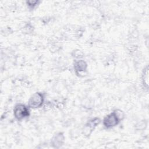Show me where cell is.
<instances>
[{
    "instance_id": "6da1fadb",
    "label": "cell",
    "mask_w": 149,
    "mask_h": 149,
    "mask_svg": "<svg viewBox=\"0 0 149 149\" xmlns=\"http://www.w3.org/2000/svg\"><path fill=\"white\" fill-rule=\"evenodd\" d=\"M29 115V109L23 104L17 105L14 109V115L18 120H21Z\"/></svg>"
},
{
    "instance_id": "7a4b0ae2",
    "label": "cell",
    "mask_w": 149,
    "mask_h": 149,
    "mask_svg": "<svg viewBox=\"0 0 149 149\" xmlns=\"http://www.w3.org/2000/svg\"><path fill=\"white\" fill-rule=\"evenodd\" d=\"M119 116L115 112H113L107 115L103 120L104 125L107 127H112L116 126L119 122Z\"/></svg>"
},
{
    "instance_id": "3957f363",
    "label": "cell",
    "mask_w": 149,
    "mask_h": 149,
    "mask_svg": "<svg viewBox=\"0 0 149 149\" xmlns=\"http://www.w3.org/2000/svg\"><path fill=\"white\" fill-rule=\"evenodd\" d=\"M44 97L42 94L36 93L34 94L29 101V105L30 107L36 108L40 107L43 103Z\"/></svg>"
},
{
    "instance_id": "277c9868",
    "label": "cell",
    "mask_w": 149,
    "mask_h": 149,
    "mask_svg": "<svg viewBox=\"0 0 149 149\" xmlns=\"http://www.w3.org/2000/svg\"><path fill=\"white\" fill-rule=\"evenodd\" d=\"M74 68L76 72H82L86 69L87 64L83 61H79L74 63Z\"/></svg>"
},
{
    "instance_id": "5b68a950",
    "label": "cell",
    "mask_w": 149,
    "mask_h": 149,
    "mask_svg": "<svg viewBox=\"0 0 149 149\" xmlns=\"http://www.w3.org/2000/svg\"><path fill=\"white\" fill-rule=\"evenodd\" d=\"M99 122H100V120L96 118V119L92 120L91 122L88 123V125H86L85 128L86 130H84V131L88 132V134H90L91 133L93 129H94V127H95L96 125L99 123Z\"/></svg>"
},
{
    "instance_id": "8992f818",
    "label": "cell",
    "mask_w": 149,
    "mask_h": 149,
    "mask_svg": "<svg viewBox=\"0 0 149 149\" xmlns=\"http://www.w3.org/2000/svg\"><path fill=\"white\" fill-rule=\"evenodd\" d=\"M148 69H147L146 70H144V83L146 84L147 87H148Z\"/></svg>"
},
{
    "instance_id": "52a82bcc",
    "label": "cell",
    "mask_w": 149,
    "mask_h": 149,
    "mask_svg": "<svg viewBox=\"0 0 149 149\" xmlns=\"http://www.w3.org/2000/svg\"><path fill=\"white\" fill-rule=\"evenodd\" d=\"M27 3H28V4H29V6H34V5H36V3H37V1H28Z\"/></svg>"
}]
</instances>
